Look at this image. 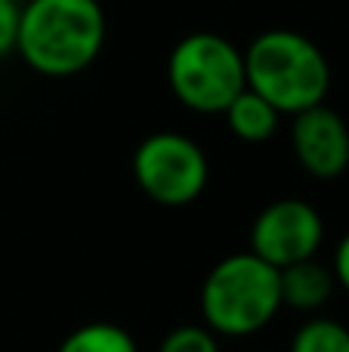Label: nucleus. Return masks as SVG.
<instances>
[{"mask_svg":"<svg viewBox=\"0 0 349 352\" xmlns=\"http://www.w3.org/2000/svg\"><path fill=\"white\" fill-rule=\"evenodd\" d=\"M105 31L99 0H28L19 12L16 53L43 78H74L99 59Z\"/></svg>","mask_w":349,"mask_h":352,"instance_id":"nucleus-1","label":"nucleus"},{"mask_svg":"<svg viewBox=\"0 0 349 352\" xmlns=\"http://www.w3.org/2000/svg\"><path fill=\"white\" fill-rule=\"evenodd\" d=\"M245 80L282 115L322 105L331 90L325 50L294 28H266L245 50Z\"/></svg>","mask_w":349,"mask_h":352,"instance_id":"nucleus-2","label":"nucleus"},{"mask_svg":"<svg viewBox=\"0 0 349 352\" xmlns=\"http://www.w3.org/2000/svg\"><path fill=\"white\" fill-rule=\"evenodd\" d=\"M278 309V269L251 250L220 260L201 285L204 328L216 337H251L263 331Z\"/></svg>","mask_w":349,"mask_h":352,"instance_id":"nucleus-3","label":"nucleus"},{"mask_svg":"<svg viewBox=\"0 0 349 352\" xmlns=\"http://www.w3.org/2000/svg\"><path fill=\"white\" fill-rule=\"evenodd\" d=\"M167 87L195 115H223L247 87L245 50L216 31H192L167 56Z\"/></svg>","mask_w":349,"mask_h":352,"instance_id":"nucleus-4","label":"nucleus"},{"mask_svg":"<svg viewBox=\"0 0 349 352\" xmlns=\"http://www.w3.org/2000/svg\"><path fill=\"white\" fill-rule=\"evenodd\" d=\"M133 179L161 207H185L201 198L210 179L204 148L177 130L146 136L133 152Z\"/></svg>","mask_w":349,"mask_h":352,"instance_id":"nucleus-5","label":"nucleus"},{"mask_svg":"<svg viewBox=\"0 0 349 352\" xmlns=\"http://www.w3.org/2000/svg\"><path fill=\"white\" fill-rule=\"evenodd\" d=\"M322 241H325V219L303 198L272 201L257 213L251 226V254L275 269L319 256Z\"/></svg>","mask_w":349,"mask_h":352,"instance_id":"nucleus-6","label":"nucleus"},{"mask_svg":"<svg viewBox=\"0 0 349 352\" xmlns=\"http://www.w3.org/2000/svg\"><path fill=\"white\" fill-rule=\"evenodd\" d=\"M297 164L315 179H337L349 167V127L331 105H313L291 118Z\"/></svg>","mask_w":349,"mask_h":352,"instance_id":"nucleus-7","label":"nucleus"},{"mask_svg":"<svg viewBox=\"0 0 349 352\" xmlns=\"http://www.w3.org/2000/svg\"><path fill=\"white\" fill-rule=\"evenodd\" d=\"M334 287H337V278H334L331 266L319 263L315 256L278 269L282 309L288 306V309L303 312V316H315V312L334 297Z\"/></svg>","mask_w":349,"mask_h":352,"instance_id":"nucleus-8","label":"nucleus"},{"mask_svg":"<svg viewBox=\"0 0 349 352\" xmlns=\"http://www.w3.org/2000/svg\"><path fill=\"white\" fill-rule=\"evenodd\" d=\"M223 118H226V124H229L235 140L257 146V142H266L275 136V130H278V124H282L284 115L272 102H266L260 93H254L251 87H245V90L226 105Z\"/></svg>","mask_w":349,"mask_h":352,"instance_id":"nucleus-9","label":"nucleus"},{"mask_svg":"<svg viewBox=\"0 0 349 352\" xmlns=\"http://www.w3.org/2000/svg\"><path fill=\"white\" fill-rule=\"evenodd\" d=\"M56 352H139L130 331L111 322H90L74 328Z\"/></svg>","mask_w":349,"mask_h":352,"instance_id":"nucleus-10","label":"nucleus"},{"mask_svg":"<svg viewBox=\"0 0 349 352\" xmlns=\"http://www.w3.org/2000/svg\"><path fill=\"white\" fill-rule=\"evenodd\" d=\"M288 352H349V328L337 318L313 316L294 331Z\"/></svg>","mask_w":349,"mask_h":352,"instance_id":"nucleus-11","label":"nucleus"},{"mask_svg":"<svg viewBox=\"0 0 349 352\" xmlns=\"http://www.w3.org/2000/svg\"><path fill=\"white\" fill-rule=\"evenodd\" d=\"M158 352H220V337L204 324H179L167 331Z\"/></svg>","mask_w":349,"mask_h":352,"instance_id":"nucleus-12","label":"nucleus"},{"mask_svg":"<svg viewBox=\"0 0 349 352\" xmlns=\"http://www.w3.org/2000/svg\"><path fill=\"white\" fill-rule=\"evenodd\" d=\"M19 12H22V3H19V0H0V59L16 53Z\"/></svg>","mask_w":349,"mask_h":352,"instance_id":"nucleus-13","label":"nucleus"},{"mask_svg":"<svg viewBox=\"0 0 349 352\" xmlns=\"http://www.w3.org/2000/svg\"><path fill=\"white\" fill-rule=\"evenodd\" d=\"M331 272H334V278H337V285H340V287H344V291L349 294V232H346L344 238H340L337 250H334Z\"/></svg>","mask_w":349,"mask_h":352,"instance_id":"nucleus-14","label":"nucleus"}]
</instances>
